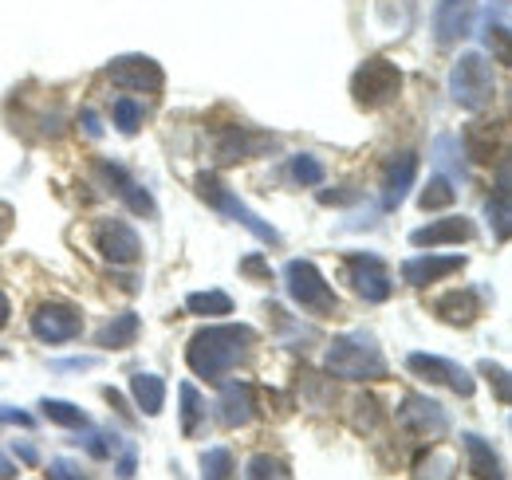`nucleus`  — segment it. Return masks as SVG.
Returning <instances> with one entry per match:
<instances>
[{"instance_id": "1", "label": "nucleus", "mask_w": 512, "mask_h": 480, "mask_svg": "<svg viewBox=\"0 0 512 480\" xmlns=\"http://www.w3.org/2000/svg\"><path fill=\"white\" fill-rule=\"evenodd\" d=\"M249 347H256V331L249 323H213L201 327L186 347V362L197 378L221 382L237 362L249 355Z\"/></svg>"}, {"instance_id": "2", "label": "nucleus", "mask_w": 512, "mask_h": 480, "mask_svg": "<svg viewBox=\"0 0 512 480\" xmlns=\"http://www.w3.org/2000/svg\"><path fill=\"white\" fill-rule=\"evenodd\" d=\"M323 366H327L335 378H347V382H383L386 374H390L379 343H375L371 335H363V331L339 335V339L327 347Z\"/></svg>"}, {"instance_id": "3", "label": "nucleus", "mask_w": 512, "mask_h": 480, "mask_svg": "<svg viewBox=\"0 0 512 480\" xmlns=\"http://www.w3.org/2000/svg\"><path fill=\"white\" fill-rule=\"evenodd\" d=\"M493 63L485 60L481 52H461L453 71H449V95L461 111H485L493 103Z\"/></svg>"}, {"instance_id": "4", "label": "nucleus", "mask_w": 512, "mask_h": 480, "mask_svg": "<svg viewBox=\"0 0 512 480\" xmlns=\"http://www.w3.org/2000/svg\"><path fill=\"white\" fill-rule=\"evenodd\" d=\"M197 193H201V201H209L217 213H225V217H233L237 225H245L260 244H272V248L280 244V233H276L260 213H253L229 185H221V181L213 178V174H197Z\"/></svg>"}, {"instance_id": "5", "label": "nucleus", "mask_w": 512, "mask_h": 480, "mask_svg": "<svg viewBox=\"0 0 512 480\" xmlns=\"http://www.w3.org/2000/svg\"><path fill=\"white\" fill-rule=\"evenodd\" d=\"M351 95L363 111H383L402 95V71L390 60H367L351 75Z\"/></svg>"}, {"instance_id": "6", "label": "nucleus", "mask_w": 512, "mask_h": 480, "mask_svg": "<svg viewBox=\"0 0 512 480\" xmlns=\"http://www.w3.org/2000/svg\"><path fill=\"white\" fill-rule=\"evenodd\" d=\"M284 288H288L296 307H304L312 315H331L339 307V296L331 292V284L323 280L312 260H288L284 264Z\"/></svg>"}, {"instance_id": "7", "label": "nucleus", "mask_w": 512, "mask_h": 480, "mask_svg": "<svg viewBox=\"0 0 512 480\" xmlns=\"http://www.w3.org/2000/svg\"><path fill=\"white\" fill-rule=\"evenodd\" d=\"M343 268H347L355 296H363L367 303H386L394 296V276L375 252H351L343 260Z\"/></svg>"}, {"instance_id": "8", "label": "nucleus", "mask_w": 512, "mask_h": 480, "mask_svg": "<svg viewBox=\"0 0 512 480\" xmlns=\"http://www.w3.org/2000/svg\"><path fill=\"white\" fill-rule=\"evenodd\" d=\"M32 335L40 343H52V347L56 343H71V339L83 335V311L75 303H64V300L40 303L32 311Z\"/></svg>"}, {"instance_id": "9", "label": "nucleus", "mask_w": 512, "mask_h": 480, "mask_svg": "<svg viewBox=\"0 0 512 480\" xmlns=\"http://www.w3.org/2000/svg\"><path fill=\"white\" fill-rule=\"evenodd\" d=\"M276 150V134H264L253 126H225L217 138H213V154L221 166H233V162H249Z\"/></svg>"}, {"instance_id": "10", "label": "nucleus", "mask_w": 512, "mask_h": 480, "mask_svg": "<svg viewBox=\"0 0 512 480\" xmlns=\"http://www.w3.org/2000/svg\"><path fill=\"white\" fill-rule=\"evenodd\" d=\"M398 425L406 433H414L418 441H438L449 429V414L426 394H406L398 406Z\"/></svg>"}, {"instance_id": "11", "label": "nucleus", "mask_w": 512, "mask_h": 480, "mask_svg": "<svg viewBox=\"0 0 512 480\" xmlns=\"http://www.w3.org/2000/svg\"><path fill=\"white\" fill-rule=\"evenodd\" d=\"M107 75L123 91H150V95H158L162 83H166L162 63L150 60V56H119V60L107 63Z\"/></svg>"}, {"instance_id": "12", "label": "nucleus", "mask_w": 512, "mask_h": 480, "mask_svg": "<svg viewBox=\"0 0 512 480\" xmlns=\"http://www.w3.org/2000/svg\"><path fill=\"white\" fill-rule=\"evenodd\" d=\"M406 366H410L418 378H426V382H434V386H449V390L461 394V398H469V394L477 390V382H473V374H469L465 366H457V362H449V359H438V355L414 351V355H406Z\"/></svg>"}, {"instance_id": "13", "label": "nucleus", "mask_w": 512, "mask_h": 480, "mask_svg": "<svg viewBox=\"0 0 512 480\" xmlns=\"http://www.w3.org/2000/svg\"><path fill=\"white\" fill-rule=\"evenodd\" d=\"M95 248H99L103 260H111L115 268L138 264V256H142V240H138V233L130 229L127 221H115V217H107V221L95 225Z\"/></svg>"}, {"instance_id": "14", "label": "nucleus", "mask_w": 512, "mask_h": 480, "mask_svg": "<svg viewBox=\"0 0 512 480\" xmlns=\"http://www.w3.org/2000/svg\"><path fill=\"white\" fill-rule=\"evenodd\" d=\"M477 0H438L434 4V36L438 44H457L473 32Z\"/></svg>"}, {"instance_id": "15", "label": "nucleus", "mask_w": 512, "mask_h": 480, "mask_svg": "<svg viewBox=\"0 0 512 480\" xmlns=\"http://www.w3.org/2000/svg\"><path fill=\"white\" fill-rule=\"evenodd\" d=\"M461 268H465V256H434V252H422V256H410V260L402 264V280H406L410 288H430V284L446 280L453 272H461Z\"/></svg>"}, {"instance_id": "16", "label": "nucleus", "mask_w": 512, "mask_h": 480, "mask_svg": "<svg viewBox=\"0 0 512 480\" xmlns=\"http://www.w3.org/2000/svg\"><path fill=\"white\" fill-rule=\"evenodd\" d=\"M99 174L107 178L111 185V193L127 205L130 213H138V217H154V197L138 185V181L127 174V166H119V162H99Z\"/></svg>"}, {"instance_id": "17", "label": "nucleus", "mask_w": 512, "mask_h": 480, "mask_svg": "<svg viewBox=\"0 0 512 480\" xmlns=\"http://www.w3.org/2000/svg\"><path fill=\"white\" fill-rule=\"evenodd\" d=\"M217 418L225 429H241L256 418V394L249 382H225L221 398H217Z\"/></svg>"}, {"instance_id": "18", "label": "nucleus", "mask_w": 512, "mask_h": 480, "mask_svg": "<svg viewBox=\"0 0 512 480\" xmlns=\"http://www.w3.org/2000/svg\"><path fill=\"white\" fill-rule=\"evenodd\" d=\"M418 178V154L414 150H402L386 162V174H383V205L386 209H398L410 193V185Z\"/></svg>"}, {"instance_id": "19", "label": "nucleus", "mask_w": 512, "mask_h": 480, "mask_svg": "<svg viewBox=\"0 0 512 480\" xmlns=\"http://www.w3.org/2000/svg\"><path fill=\"white\" fill-rule=\"evenodd\" d=\"M473 221L469 217H442V221H430L422 229L410 233L414 248H442V244H461V240H473Z\"/></svg>"}, {"instance_id": "20", "label": "nucleus", "mask_w": 512, "mask_h": 480, "mask_svg": "<svg viewBox=\"0 0 512 480\" xmlns=\"http://www.w3.org/2000/svg\"><path fill=\"white\" fill-rule=\"evenodd\" d=\"M481 307H485V292H477V288H457L434 303V311L453 327H469L481 315Z\"/></svg>"}, {"instance_id": "21", "label": "nucleus", "mask_w": 512, "mask_h": 480, "mask_svg": "<svg viewBox=\"0 0 512 480\" xmlns=\"http://www.w3.org/2000/svg\"><path fill=\"white\" fill-rule=\"evenodd\" d=\"M461 449H465L469 473H473L477 480H505L501 457H497V449H493L485 437H477V433H465V437H461Z\"/></svg>"}, {"instance_id": "22", "label": "nucleus", "mask_w": 512, "mask_h": 480, "mask_svg": "<svg viewBox=\"0 0 512 480\" xmlns=\"http://www.w3.org/2000/svg\"><path fill=\"white\" fill-rule=\"evenodd\" d=\"M501 138H505V130H501V126H493V122H473V126H465L461 150H465L473 162H497L493 154H497Z\"/></svg>"}, {"instance_id": "23", "label": "nucleus", "mask_w": 512, "mask_h": 480, "mask_svg": "<svg viewBox=\"0 0 512 480\" xmlns=\"http://www.w3.org/2000/svg\"><path fill=\"white\" fill-rule=\"evenodd\" d=\"M138 331H142V319L134 315V311H119L103 331H99V347H107V351H127L134 347V339H138Z\"/></svg>"}, {"instance_id": "24", "label": "nucleus", "mask_w": 512, "mask_h": 480, "mask_svg": "<svg viewBox=\"0 0 512 480\" xmlns=\"http://www.w3.org/2000/svg\"><path fill=\"white\" fill-rule=\"evenodd\" d=\"M130 394H134V402H138V410L146 418L162 414V406H166V382L158 374H134L130 378Z\"/></svg>"}, {"instance_id": "25", "label": "nucleus", "mask_w": 512, "mask_h": 480, "mask_svg": "<svg viewBox=\"0 0 512 480\" xmlns=\"http://www.w3.org/2000/svg\"><path fill=\"white\" fill-rule=\"evenodd\" d=\"M485 44H489V48H497V63H509V4H505V0H497V8L489 4Z\"/></svg>"}, {"instance_id": "26", "label": "nucleus", "mask_w": 512, "mask_h": 480, "mask_svg": "<svg viewBox=\"0 0 512 480\" xmlns=\"http://www.w3.org/2000/svg\"><path fill=\"white\" fill-rule=\"evenodd\" d=\"M40 410H44V418L52 421V425H64V429H87L91 425L87 410H79L75 402H64V398H44Z\"/></svg>"}, {"instance_id": "27", "label": "nucleus", "mask_w": 512, "mask_h": 480, "mask_svg": "<svg viewBox=\"0 0 512 480\" xmlns=\"http://www.w3.org/2000/svg\"><path fill=\"white\" fill-rule=\"evenodd\" d=\"M237 477V461L225 445H213L201 453V480H233Z\"/></svg>"}, {"instance_id": "28", "label": "nucleus", "mask_w": 512, "mask_h": 480, "mask_svg": "<svg viewBox=\"0 0 512 480\" xmlns=\"http://www.w3.org/2000/svg\"><path fill=\"white\" fill-rule=\"evenodd\" d=\"M186 311L190 315H205V319H221V315H233V296H225V292H193L190 300H186Z\"/></svg>"}, {"instance_id": "29", "label": "nucleus", "mask_w": 512, "mask_h": 480, "mask_svg": "<svg viewBox=\"0 0 512 480\" xmlns=\"http://www.w3.org/2000/svg\"><path fill=\"white\" fill-rule=\"evenodd\" d=\"M453 201H457V189H453V178H446V174H434L430 185L418 193V205L422 209H449Z\"/></svg>"}, {"instance_id": "30", "label": "nucleus", "mask_w": 512, "mask_h": 480, "mask_svg": "<svg viewBox=\"0 0 512 480\" xmlns=\"http://www.w3.org/2000/svg\"><path fill=\"white\" fill-rule=\"evenodd\" d=\"M245 480H292V473H288V465H284L280 457L256 453L253 461L245 465Z\"/></svg>"}, {"instance_id": "31", "label": "nucleus", "mask_w": 512, "mask_h": 480, "mask_svg": "<svg viewBox=\"0 0 512 480\" xmlns=\"http://www.w3.org/2000/svg\"><path fill=\"white\" fill-rule=\"evenodd\" d=\"M205 414H209V410H205L201 394L186 382V386H182V433H186V437H197V429H201V418H205Z\"/></svg>"}, {"instance_id": "32", "label": "nucleus", "mask_w": 512, "mask_h": 480, "mask_svg": "<svg viewBox=\"0 0 512 480\" xmlns=\"http://www.w3.org/2000/svg\"><path fill=\"white\" fill-rule=\"evenodd\" d=\"M292 178L300 181L304 189H316V185H323V178H327V166H323L316 154H296V158H292Z\"/></svg>"}, {"instance_id": "33", "label": "nucleus", "mask_w": 512, "mask_h": 480, "mask_svg": "<svg viewBox=\"0 0 512 480\" xmlns=\"http://www.w3.org/2000/svg\"><path fill=\"white\" fill-rule=\"evenodd\" d=\"M434 162L449 170L457 181H465V166H461V142H453L449 134H442L438 142H434Z\"/></svg>"}, {"instance_id": "34", "label": "nucleus", "mask_w": 512, "mask_h": 480, "mask_svg": "<svg viewBox=\"0 0 512 480\" xmlns=\"http://www.w3.org/2000/svg\"><path fill=\"white\" fill-rule=\"evenodd\" d=\"M111 119H115V126L123 130V134H138V126H142V107L134 103V99H115V107H111Z\"/></svg>"}, {"instance_id": "35", "label": "nucleus", "mask_w": 512, "mask_h": 480, "mask_svg": "<svg viewBox=\"0 0 512 480\" xmlns=\"http://www.w3.org/2000/svg\"><path fill=\"white\" fill-rule=\"evenodd\" d=\"M119 437H111V433H95V437H87V453L91 457H99V461H107V457H115L119 453Z\"/></svg>"}, {"instance_id": "36", "label": "nucleus", "mask_w": 512, "mask_h": 480, "mask_svg": "<svg viewBox=\"0 0 512 480\" xmlns=\"http://www.w3.org/2000/svg\"><path fill=\"white\" fill-rule=\"evenodd\" d=\"M481 374H489V382H497V402L509 406V370L493 366V362H481Z\"/></svg>"}, {"instance_id": "37", "label": "nucleus", "mask_w": 512, "mask_h": 480, "mask_svg": "<svg viewBox=\"0 0 512 480\" xmlns=\"http://www.w3.org/2000/svg\"><path fill=\"white\" fill-rule=\"evenodd\" d=\"M48 480H87V477H83V469H79L75 461L60 457V461H52V465H48Z\"/></svg>"}, {"instance_id": "38", "label": "nucleus", "mask_w": 512, "mask_h": 480, "mask_svg": "<svg viewBox=\"0 0 512 480\" xmlns=\"http://www.w3.org/2000/svg\"><path fill=\"white\" fill-rule=\"evenodd\" d=\"M241 272H245V276H256V280H268V276H272V268L264 264V256H245V260H241Z\"/></svg>"}, {"instance_id": "39", "label": "nucleus", "mask_w": 512, "mask_h": 480, "mask_svg": "<svg viewBox=\"0 0 512 480\" xmlns=\"http://www.w3.org/2000/svg\"><path fill=\"white\" fill-rule=\"evenodd\" d=\"M0 421H4V425H24V429H32V414H24V410H16V406H0Z\"/></svg>"}, {"instance_id": "40", "label": "nucleus", "mask_w": 512, "mask_h": 480, "mask_svg": "<svg viewBox=\"0 0 512 480\" xmlns=\"http://www.w3.org/2000/svg\"><path fill=\"white\" fill-rule=\"evenodd\" d=\"M79 126L87 130V138H103V126H99V115H95V111H83V115H79Z\"/></svg>"}, {"instance_id": "41", "label": "nucleus", "mask_w": 512, "mask_h": 480, "mask_svg": "<svg viewBox=\"0 0 512 480\" xmlns=\"http://www.w3.org/2000/svg\"><path fill=\"white\" fill-rule=\"evenodd\" d=\"M12 453H16L24 465H40V453H36L32 445H24V441H12Z\"/></svg>"}, {"instance_id": "42", "label": "nucleus", "mask_w": 512, "mask_h": 480, "mask_svg": "<svg viewBox=\"0 0 512 480\" xmlns=\"http://www.w3.org/2000/svg\"><path fill=\"white\" fill-rule=\"evenodd\" d=\"M91 366H99V359H95V355H87V359H64V362H56V370H91Z\"/></svg>"}, {"instance_id": "43", "label": "nucleus", "mask_w": 512, "mask_h": 480, "mask_svg": "<svg viewBox=\"0 0 512 480\" xmlns=\"http://www.w3.org/2000/svg\"><path fill=\"white\" fill-rule=\"evenodd\" d=\"M12 221H16V213H12V205L8 201H0V240L12 233Z\"/></svg>"}, {"instance_id": "44", "label": "nucleus", "mask_w": 512, "mask_h": 480, "mask_svg": "<svg viewBox=\"0 0 512 480\" xmlns=\"http://www.w3.org/2000/svg\"><path fill=\"white\" fill-rule=\"evenodd\" d=\"M119 477H123V480L134 477V449H130V445H127V457L119 461Z\"/></svg>"}, {"instance_id": "45", "label": "nucleus", "mask_w": 512, "mask_h": 480, "mask_svg": "<svg viewBox=\"0 0 512 480\" xmlns=\"http://www.w3.org/2000/svg\"><path fill=\"white\" fill-rule=\"evenodd\" d=\"M12 477H16V465H12V461L0 453V480H12Z\"/></svg>"}, {"instance_id": "46", "label": "nucleus", "mask_w": 512, "mask_h": 480, "mask_svg": "<svg viewBox=\"0 0 512 480\" xmlns=\"http://www.w3.org/2000/svg\"><path fill=\"white\" fill-rule=\"evenodd\" d=\"M8 315H12V303H8V296H4V292H0V327H4V323H8Z\"/></svg>"}, {"instance_id": "47", "label": "nucleus", "mask_w": 512, "mask_h": 480, "mask_svg": "<svg viewBox=\"0 0 512 480\" xmlns=\"http://www.w3.org/2000/svg\"><path fill=\"white\" fill-rule=\"evenodd\" d=\"M0 359H8V351H4V347H0Z\"/></svg>"}]
</instances>
